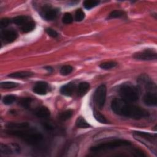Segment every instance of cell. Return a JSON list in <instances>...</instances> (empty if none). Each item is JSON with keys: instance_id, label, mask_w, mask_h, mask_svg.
<instances>
[{"instance_id": "ba28073f", "label": "cell", "mask_w": 157, "mask_h": 157, "mask_svg": "<svg viewBox=\"0 0 157 157\" xmlns=\"http://www.w3.org/2000/svg\"><path fill=\"white\" fill-rule=\"evenodd\" d=\"M144 102L148 106H156L157 104L156 91H148L144 94L143 98Z\"/></svg>"}, {"instance_id": "4316f807", "label": "cell", "mask_w": 157, "mask_h": 157, "mask_svg": "<svg viewBox=\"0 0 157 157\" xmlns=\"http://www.w3.org/2000/svg\"><path fill=\"white\" fill-rule=\"evenodd\" d=\"M15 100H16V97L14 95L9 94V95H6L3 98L2 102L6 105H10V104H12Z\"/></svg>"}, {"instance_id": "44dd1931", "label": "cell", "mask_w": 157, "mask_h": 157, "mask_svg": "<svg viewBox=\"0 0 157 157\" xmlns=\"http://www.w3.org/2000/svg\"><path fill=\"white\" fill-rule=\"evenodd\" d=\"M28 17L23 15L17 16L12 19V21L17 25H23L27 22Z\"/></svg>"}, {"instance_id": "d4e9b609", "label": "cell", "mask_w": 157, "mask_h": 157, "mask_svg": "<svg viewBox=\"0 0 157 157\" xmlns=\"http://www.w3.org/2000/svg\"><path fill=\"white\" fill-rule=\"evenodd\" d=\"M18 86V84L17 83L12 82H4L0 83L1 88H4V89L13 88L17 87Z\"/></svg>"}, {"instance_id": "7c38bea8", "label": "cell", "mask_w": 157, "mask_h": 157, "mask_svg": "<svg viewBox=\"0 0 157 157\" xmlns=\"http://www.w3.org/2000/svg\"><path fill=\"white\" fill-rule=\"evenodd\" d=\"M75 85L73 83H68L63 86L60 89V92L62 94L67 96H71L75 90Z\"/></svg>"}, {"instance_id": "9a60e30c", "label": "cell", "mask_w": 157, "mask_h": 157, "mask_svg": "<svg viewBox=\"0 0 157 157\" xmlns=\"http://www.w3.org/2000/svg\"><path fill=\"white\" fill-rule=\"evenodd\" d=\"M34 74L29 71H19L11 73L8 75V77L12 78H27L33 76Z\"/></svg>"}, {"instance_id": "2e32d148", "label": "cell", "mask_w": 157, "mask_h": 157, "mask_svg": "<svg viewBox=\"0 0 157 157\" xmlns=\"http://www.w3.org/2000/svg\"><path fill=\"white\" fill-rule=\"evenodd\" d=\"M90 84L88 82H81L78 86L77 94L78 96H84L89 90Z\"/></svg>"}, {"instance_id": "7a4b0ae2", "label": "cell", "mask_w": 157, "mask_h": 157, "mask_svg": "<svg viewBox=\"0 0 157 157\" xmlns=\"http://www.w3.org/2000/svg\"><path fill=\"white\" fill-rule=\"evenodd\" d=\"M6 132L9 135L18 137L25 142L32 145L37 144L43 139V136L40 133L27 129H8L6 131Z\"/></svg>"}, {"instance_id": "ffe728a7", "label": "cell", "mask_w": 157, "mask_h": 157, "mask_svg": "<svg viewBox=\"0 0 157 157\" xmlns=\"http://www.w3.org/2000/svg\"><path fill=\"white\" fill-rule=\"evenodd\" d=\"M35 28V23L34 21H31L26 22L23 25H22L21 29L23 33H28L33 31Z\"/></svg>"}, {"instance_id": "9c48e42d", "label": "cell", "mask_w": 157, "mask_h": 157, "mask_svg": "<svg viewBox=\"0 0 157 157\" xmlns=\"http://www.w3.org/2000/svg\"><path fill=\"white\" fill-rule=\"evenodd\" d=\"M17 38V33L12 29L4 31L2 34V39L4 42L10 43L15 40Z\"/></svg>"}, {"instance_id": "8fae6325", "label": "cell", "mask_w": 157, "mask_h": 157, "mask_svg": "<svg viewBox=\"0 0 157 157\" xmlns=\"http://www.w3.org/2000/svg\"><path fill=\"white\" fill-rule=\"evenodd\" d=\"M0 151L2 154L9 155L13 153V151H19V147L17 144H12V147L10 145H5L3 144H1L0 146Z\"/></svg>"}, {"instance_id": "e0dca14e", "label": "cell", "mask_w": 157, "mask_h": 157, "mask_svg": "<svg viewBox=\"0 0 157 157\" xmlns=\"http://www.w3.org/2000/svg\"><path fill=\"white\" fill-rule=\"evenodd\" d=\"M57 15V12L55 9H48L44 13V18L47 20H53Z\"/></svg>"}, {"instance_id": "484cf974", "label": "cell", "mask_w": 157, "mask_h": 157, "mask_svg": "<svg viewBox=\"0 0 157 157\" xmlns=\"http://www.w3.org/2000/svg\"><path fill=\"white\" fill-rule=\"evenodd\" d=\"M99 3V1H93V0H86L83 2V6L86 9H90L93 7H94L98 4Z\"/></svg>"}, {"instance_id": "d6986e66", "label": "cell", "mask_w": 157, "mask_h": 157, "mask_svg": "<svg viewBox=\"0 0 157 157\" xmlns=\"http://www.w3.org/2000/svg\"><path fill=\"white\" fill-rule=\"evenodd\" d=\"M73 114L72 110H66L63 112H61L58 116V118L61 121H66L71 118Z\"/></svg>"}, {"instance_id": "f1b7e54d", "label": "cell", "mask_w": 157, "mask_h": 157, "mask_svg": "<svg viewBox=\"0 0 157 157\" xmlns=\"http://www.w3.org/2000/svg\"><path fill=\"white\" fill-rule=\"evenodd\" d=\"M31 101H32L31 98H24L21 99L19 102H20V104L21 106L27 109V108L29 107Z\"/></svg>"}, {"instance_id": "cb8c5ba5", "label": "cell", "mask_w": 157, "mask_h": 157, "mask_svg": "<svg viewBox=\"0 0 157 157\" xmlns=\"http://www.w3.org/2000/svg\"><path fill=\"white\" fill-rule=\"evenodd\" d=\"M117 63L116 62H114V61H107V62H104V63H101L99 65V67L101 69L107 70V69H110L113 68L115 66H117Z\"/></svg>"}, {"instance_id": "5bb4252c", "label": "cell", "mask_w": 157, "mask_h": 157, "mask_svg": "<svg viewBox=\"0 0 157 157\" xmlns=\"http://www.w3.org/2000/svg\"><path fill=\"white\" fill-rule=\"evenodd\" d=\"M35 114L39 118H48V117H50V112L47 107L42 106V107L38 108L36 110Z\"/></svg>"}, {"instance_id": "d6a6232c", "label": "cell", "mask_w": 157, "mask_h": 157, "mask_svg": "<svg viewBox=\"0 0 157 157\" xmlns=\"http://www.w3.org/2000/svg\"><path fill=\"white\" fill-rule=\"evenodd\" d=\"M10 21L9 18H2L0 21V26L1 28H5L6 26H7L9 23H10Z\"/></svg>"}, {"instance_id": "8992f818", "label": "cell", "mask_w": 157, "mask_h": 157, "mask_svg": "<svg viewBox=\"0 0 157 157\" xmlns=\"http://www.w3.org/2000/svg\"><path fill=\"white\" fill-rule=\"evenodd\" d=\"M133 58L138 60L143 61L154 60L157 58V53L154 50L145 49L134 53Z\"/></svg>"}, {"instance_id": "ac0fdd59", "label": "cell", "mask_w": 157, "mask_h": 157, "mask_svg": "<svg viewBox=\"0 0 157 157\" xmlns=\"http://www.w3.org/2000/svg\"><path fill=\"white\" fill-rule=\"evenodd\" d=\"M75 125L78 128H88L91 127L90 124L82 117L77 118L75 121Z\"/></svg>"}, {"instance_id": "277c9868", "label": "cell", "mask_w": 157, "mask_h": 157, "mask_svg": "<svg viewBox=\"0 0 157 157\" xmlns=\"http://www.w3.org/2000/svg\"><path fill=\"white\" fill-rule=\"evenodd\" d=\"M131 145V143H130V142H129L128 140L118 139V140H114L112 141H109L107 142L102 143V144H100L96 146L92 147L90 148V150L93 152H98L99 151L110 150V149L115 148H117L119 147L126 146V145Z\"/></svg>"}, {"instance_id": "52a82bcc", "label": "cell", "mask_w": 157, "mask_h": 157, "mask_svg": "<svg viewBox=\"0 0 157 157\" xmlns=\"http://www.w3.org/2000/svg\"><path fill=\"white\" fill-rule=\"evenodd\" d=\"M134 138L139 141L142 142V143L148 142L149 144L153 143L156 144V134H152L148 132L142 131H134L133 133Z\"/></svg>"}, {"instance_id": "3957f363", "label": "cell", "mask_w": 157, "mask_h": 157, "mask_svg": "<svg viewBox=\"0 0 157 157\" xmlns=\"http://www.w3.org/2000/svg\"><path fill=\"white\" fill-rule=\"evenodd\" d=\"M118 92L121 99L127 102H135L139 99L138 90L129 83L123 84L120 87Z\"/></svg>"}, {"instance_id": "603a6c76", "label": "cell", "mask_w": 157, "mask_h": 157, "mask_svg": "<svg viewBox=\"0 0 157 157\" xmlns=\"http://www.w3.org/2000/svg\"><path fill=\"white\" fill-rule=\"evenodd\" d=\"M125 15L124 12L121 10H115L110 12V13L109 15L108 18L109 19H112V18H121L123 17Z\"/></svg>"}, {"instance_id": "836d02e7", "label": "cell", "mask_w": 157, "mask_h": 157, "mask_svg": "<svg viewBox=\"0 0 157 157\" xmlns=\"http://www.w3.org/2000/svg\"><path fill=\"white\" fill-rule=\"evenodd\" d=\"M47 71H52V67H45Z\"/></svg>"}, {"instance_id": "1f68e13d", "label": "cell", "mask_w": 157, "mask_h": 157, "mask_svg": "<svg viewBox=\"0 0 157 157\" xmlns=\"http://www.w3.org/2000/svg\"><path fill=\"white\" fill-rule=\"evenodd\" d=\"M45 31H46V33L48 34V35L52 37H56L58 36L57 32L52 28H47Z\"/></svg>"}, {"instance_id": "4fadbf2b", "label": "cell", "mask_w": 157, "mask_h": 157, "mask_svg": "<svg viewBox=\"0 0 157 157\" xmlns=\"http://www.w3.org/2000/svg\"><path fill=\"white\" fill-rule=\"evenodd\" d=\"M29 126V124L27 122L21 123H8L6 124V127L9 129H28Z\"/></svg>"}, {"instance_id": "f546056e", "label": "cell", "mask_w": 157, "mask_h": 157, "mask_svg": "<svg viewBox=\"0 0 157 157\" xmlns=\"http://www.w3.org/2000/svg\"><path fill=\"white\" fill-rule=\"evenodd\" d=\"M85 17V13L81 9H77L75 13V19L77 21H81Z\"/></svg>"}, {"instance_id": "83f0119b", "label": "cell", "mask_w": 157, "mask_h": 157, "mask_svg": "<svg viewBox=\"0 0 157 157\" xmlns=\"http://www.w3.org/2000/svg\"><path fill=\"white\" fill-rule=\"evenodd\" d=\"M73 71V67L70 65H65L61 68L60 73L63 75H67L70 74Z\"/></svg>"}, {"instance_id": "4dcf8cb0", "label": "cell", "mask_w": 157, "mask_h": 157, "mask_svg": "<svg viewBox=\"0 0 157 157\" xmlns=\"http://www.w3.org/2000/svg\"><path fill=\"white\" fill-rule=\"evenodd\" d=\"M62 21L65 24H69L72 22L73 17L70 13H65L62 18Z\"/></svg>"}, {"instance_id": "30bf717a", "label": "cell", "mask_w": 157, "mask_h": 157, "mask_svg": "<svg viewBox=\"0 0 157 157\" xmlns=\"http://www.w3.org/2000/svg\"><path fill=\"white\" fill-rule=\"evenodd\" d=\"M48 85L44 82H39L36 83L33 88V91L37 94L44 95L47 92Z\"/></svg>"}, {"instance_id": "6da1fadb", "label": "cell", "mask_w": 157, "mask_h": 157, "mask_svg": "<svg viewBox=\"0 0 157 157\" xmlns=\"http://www.w3.org/2000/svg\"><path fill=\"white\" fill-rule=\"evenodd\" d=\"M111 109L117 115L139 120L149 116L148 112L144 109L132 105L122 99L115 98L111 102Z\"/></svg>"}, {"instance_id": "5b68a950", "label": "cell", "mask_w": 157, "mask_h": 157, "mask_svg": "<svg viewBox=\"0 0 157 157\" xmlns=\"http://www.w3.org/2000/svg\"><path fill=\"white\" fill-rule=\"evenodd\" d=\"M106 92L107 88L104 85H101L99 86L94 93V101L97 106L99 109H102L104 107V105L106 99Z\"/></svg>"}, {"instance_id": "7402d4cb", "label": "cell", "mask_w": 157, "mask_h": 157, "mask_svg": "<svg viewBox=\"0 0 157 157\" xmlns=\"http://www.w3.org/2000/svg\"><path fill=\"white\" fill-rule=\"evenodd\" d=\"M93 115H94V118L98 121H99V123H104V124H106V123H108V121H107V119L105 118V117L103 115H102L101 113L98 112V111L94 110L93 111Z\"/></svg>"}]
</instances>
